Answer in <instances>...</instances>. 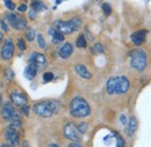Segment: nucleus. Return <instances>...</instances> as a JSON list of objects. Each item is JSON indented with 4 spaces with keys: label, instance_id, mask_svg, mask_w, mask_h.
<instances>
[{
    "label": "nucleus",
    "instance_id": "obj_1",
    "mask_svg": "<svg viewBox=\"0 0 151 147\" xmlns=\"http://www.w3.org/2000/svg\"><path fill=\"white\" fill-rule=\"evenodd\" d=\"M107 93L109 95L113 94H124L129 91L130 88V81L123 76V75H119V76H113L111 79H108L107 85Z\"/></svg>",
    "mask_w": 151,
    "mask_h": 147
},
{
    "label": "nucleus",
    "instance_id": "obj_2",
    "mask_svg": "<svg viewBox=\"0 0 151 147\" xmlns=\"http://www.w3.org/2000/svg\"><path fill=\"white\" fill-rule=\"evenodd\" d=\"M70 112L73 117L83 118V117H87L91 113V108L83 97L77 96L70 103Z\"/></svg>",
    "mask_w": 151,
    "mask_h": 147
},
{
    "label": "nucleus",
    "instance_id": "obj_3",
    "mask_svg": "<svg viewBox=\"0 0 151 147\" xmlns=\"http://www.w3.org/2000/svg\"><path fill=\"white\" fill-rule=\"evenodd\" d=\"M58 109L57 102H40L33 107V111L41 117H51Z\"/></svg>",
    "mask_w": 151,
    "mask_h": 147
},
{
    "label": "nucleus",
    "instance_id": "obj_4",
    "mask_svg": "<svg viewBox=\"0 0 151 147\" xmlns=\"http://www.w3.org/2000/svg\"><path fill=\"white\" fill-rule=\"evenodd\" d=\"M57 30L60 31L62 34H71L80 27V20L78 18L71 19L69 21H57L56 22Z\"/></svg>",
    "mask_w": 151,
    "mask_h": 147
},
{
    "label": "nucleus",
    "instance_id": "obj_5",
    "mask_svg": "<svg viewBox=\"0 0 151 147\" xmlns=\"http://www.w3.org/2000/svg\"><path fill=\"white\" fill-rule=\"evenodd\" d=\"M132 66L137 71H143L147 66V55L142 50H136L132 54Z\"/></svg>",
    "mask_w": 151,
    "mask_h": 147
},
{
    "label": "nucleus",
    "instance_id": "obj_6",
    "mask_svg": "<svg viewBox=\"0 0 151 147\" xmlns=\"http://www.w3.org/2000/svg\"><path fill=\"white\" fill-rule=\"evenodd\" d=\"M7 20H8L9 24H11L14 29H17V30H22V29H24V28L27 27V21H26V19H23L22 16H20V15H17V14H14V13L7 14Z\"/></svg>",
    "mask_w": 151,
    "mask_h": 147
},
{
    "label": "nucleus",
    "instance_id": "obj_7",
    "mask_svg": "<svg viewBox=\"0 0 151 147\" xmlns=\"http://www.w3.org/2000/svg\"><path fill=\"white\" fill-rule=\"evenodd\" d=\"M5 136H6V139L8 140L9 145L13 147H17L19 145L20 138H19V133H18V129L14 128L13 125H9L7 126V129L5 131Z\"/></svg>",
    "mask_w": 151,
    "mask_h": 147
},
{
    "label": "nucleus",
    "instance_id": "obj_8",
    "mask_svg": "<svg viewBox=\"0 0 151 147\" xmlns=\"http://www.w3.org/2000/svg\"><path fill=\"white\" fill-rule=\"evenodd\" d=\"M64 136H65L68 139H70V140H72V141H75V143L80 141L79 132H78V130H77V128L75 126L73 123H68V124L64 126Z\"/></svg>",
    "mask_w": 151,
    "mask_h": 147
},
{
    "label": "nucleus",
    "instance_id": "obj_9",
    "mask_svg": "<svg viewBox=\"0 0 151 147\" xmlns=\"http://www.w3.org/2000/svg\"><path fill=\"white\" fill-rule=\"evenodd\" d=\"M13 55H14V44L11 38H7L1 49V58L4 60H9L12 59Z\"/></svg>",
    "mask_w": 151,
    "mask_h": 147
},
{
    "label": "nucleus",
    "instance_id": "obj_10",
    "mask_svg": "<svg viewBox=\"0 0 151 147\" xmlns=\"http://www.w3.org/2000/svg\"><path fill=\"white\" fill-rule=\"evenodd\" d=\"M29 65L35 67V69H40V67H44L47 65V59L45 56L38 52H33L29 58Z\"/></svg>",
    "mask_w": 151,
    "mask_h": 147
},
{
    "label": "nucleus",
    "instance_id": "obj_11",
    "mask_svg": "<svg viewBox=\"0 0 151 147\" xmlns=\"http://www.w3.org/2000/svg\"><path fill=\"white\" fill-rule=\"evenodd\" d=\"M11 100H12V103L17 107H22L24 104H27L28 102V98L27 96L21 92H13L11 94Z\"/></svg>",
    "mask_w": 151,
    "mask_h": 147
},
{
    "label": "nucleus",
    "instance_id": "obj_12",
    "mask_svg": "<svg viewBox=\"0 0 151 147\" xmlns=\"http://www.w3.org/2000/svg\"><path fill=\"white\" fill-rule=\"evenodd\" d=\"M15 112H17V111L14 110V108L12 107L11 103H6V104L2 107V109H1V116H2V118H4L5 121L9 122V121L12 119V117L14 116Z\"/></svg>",
    "mask_w": 151,
    "mask_h": 147
},
{
    "label": "nucleus",
    "instance_id": "obj_13",
    "mask_svg": "<svg viewBox=\"0 0 151 147\" xmlns=\"http://www.w3.org/2000/svg\"><path fill=\"white\" fill-rule=\"evenodd\" d=\"M147 30H138V31H135L132 35V42L135 45H141L144 41H145V37H147Z\"/></svg>",
    "mask_w": 151,
    "mask_h": 147
},
{
    "label": "nucleus",
    "instance_id": "obj_14",
    "mask_svg": "<svg viewBox=\"0 0 151 147\" xmlns=\"http://www.w3.org/2000/svg\"><path fill=\"white\" fill-rule=\"evenodd\" d=\"M59 56L63 58V59H68L70 56L72 55V52H73V48H72V45H71V43H65L64 45H62L60 48H59Z\"/></svg>",
    "mask_w": 151,
    "mask_h": 147
},
{
    "label": "nucleus",
    "instance_id": "obj_15",
    "mask_svg": "<svg viewBox=\"0 0 151 147\" xmlns=\"http://www.w3.org/2000/svg\"><path fill=\"white\" fill-rule=\"evenodd\" d=\"M76 72L78 73L79 76H81L83 79H91V76H92V74L88 72V70L83 64L76 65Z\"/></svg>",
    "mask_w": 151,
    "mask_h": 147
},
{
    "label": "nucleus",
    "instance_id": "obj_16",
    "mask_svg": "<svg viewBox=\"0 0 151 147\" xmlns=\"http://www.w3.org/2000/svg\"><path fill=\"white\" fill-rule=\"evenodd\" d=\"M49 34L52 36V42L54 43H59V42L64 41V34L58 31L56 28H50L49 29Z\"/></svg>",
    "mask_w": 151,
    "mask_h": 147
},
{
    "label": "nucleus",
    "instance_id": "obj_17",
    "mask_svg": "<svg viewBox=\"0 0 151 147\" xmlns=\"http://www.w3.org/2000/svg\"><path fill=\"white\" fill-rule=\"evenodd\" d=\"M36 73H37V69H35V67H33V66H30V65L24 69V76H26V79H28V80L34 79Z\"/></svg>",
    "mask_w": 151,
    "mask_h": 147
},
{
    "label": "nucleus",
    "instance_id": "obj_18",
    "mask_svg": "<svg viewBox=\"0 0 151 147\" xmlns=\"http://www.w3.org/2000/svg\"><path fill=\"white\" fill-rule=\"evenodd\" d=\"M137 129V122H136V118L135 117H132L129 119V125H128V129H127V133L128 136H132V133L136 131Z\"/></svg>",
    "mask_w": 151,
    "mask_h": 147
},
{
    "label": "nucleus",
    "instance_id": "obj_19",
    "mask_svg": "<svg viewBox=\"0 0 151 147\" xmlns=\"http://www.w3.org/2000/svg\"><path fill=\"white\" fill-rule=\"evenodd\" d=\"M32 8L34 9V11H45V6L41 2V1H38V0H34L33 2H32Z\"/></svg>",
    "mask_w": 151,
    "mask_h": 147
},
{
    "label": "nucleus",
    "instance_id": "obj_20",
    "mask_svg": "<svg viewBox=\"0 0 151 147\" xmlns=\"http://www.w3.org/2000/svg\"><path fill=\"white\" fill-rule=\"evenodd\" d=\"M76 45L78 46V48H86V45H87V42H86V39H85V36L84 35H80V36L77 38V42H76Z\"/></svg>",
    "mask_w": 151,
    "mask_h": 147
},
{
    "label": "nucleus",
    "instance_id": "obj_21",
    "mask_svg": "<svg viewBox=\"0 0 151 147\" xmlns=\"http://www.w3.org/2000/svg\"><path fill=\"white\" fill-rule=\"evenodd\" d=\"M35 36H36V34H35V29H33V28H28L27 30H26V38L28 39V41H34L35 39Z\"/></svg>",
    "mask_w": 151,
    "mask_h": 147
},
{
    "label": "nucleus",
    "instance_id": "obj_22",
    "mask_svg": "<svg viewBox=\"0 0 151 147\" xmlns=\"http://www.w3.org/2000/svg\"><path fill=\"white\" fill-rule=\"evenodd\" d=\"M14 72L11 70V69H7V70H5V72H4V76H5V79L7 80V81H12L13 79H14Z\"/></svg>",
    "mask_w": 151,
    "mask_h": 147
},
{
    "label": "nucleus",
    "instance_id": "obj_23",
    "mask_svg": "<svg viewBox=\"0 0 151 147\" xmlns=\"http://www.w3.org/2000/svg\"><path fill=\"white\" fill-rule=\"evenodd\" d=\"M88 129V124L86 123V122H83V123H80V124H78L77 125V130H78V132L79 133H81V134H84L86 131Z\"/></svg>",
    "mask_w": 151,
    "mask_h": 147
},
{
    "label": "nucleus",
    "instance_id": "obj_24",
    "mask_svg": "<svg viewBox=\"0 0 151 147\" xmlns=\"http://www.w3.org/2000/svg\"><path fill=\"white\" fill-rule=\"evenodd\" d=\"M104 45L102 44H100V43H96L94 44V46L92 48V52L93 54H101V52H104Z\"/></svg>",
    "mask_w": 151,
    "mask_h": 147
},
{
    "label": "nucleus",
    "instance_id": "obj_25",
    "mask_svg": "<svg viewBox=\"0 0 151 147\" xmlns=\"http://www.w3.org/2000/svg\"><path fill=\"white\" fill-rule=\"evenodd\" d=\"M102 11H104V13H105V15H111V13H112V7H111V5H108V4H104L102 5Z\"/></svg>",
    "mask_w": 151,
    "mask_h": 147
},
{
    "label": "nucleus",
    "instance_id": "obj_26",
    "mask_svg": "<svg viewBox=\"0 0 151 147\" xmlns=\"http://www.w3.org/2000/svg\"><path fill=\"white\" fill-rule=\"evenodd\" d=\"M4 4H5V6H6L8 9H11V11H14V8H15V5H14V2H13L12 0H4Z\"/></svg>",
    "mask_w": 151,
    "mask_h": 147
},
{
    "label": "nucleus",
    "instance_id": "obj_27",
    "mask_svg": "<svg viewBox=\"0 0 151 147\" xmlns=\"http://www.w3.org/2000/svg\"><path fill=\"white\" fill-rule=\"evenodd\" d=\"M18 48H19L21 51H24V50L27 49L26 42L23 41V38H19V39H18Z\"/></svg>",
    "mask_w": 151,
    "mask_h": 147
},
{
    "label": "nucleus",
    "instance_id": "obj_28",
    "mask_svg": "<svg viewBox=\"0 0 151 147\" xmlns=\"http://www.w3.org/2000/svg\"><path fill=\"white\" fill-rule=\"evenodd\" d=\"M37 42H38V45H40V48H45V41H44V37L42 36L41 34H38L37 35Z\"/></svg>",
    "mask_w": 151,
    "mask_h": 147
},
{
    "label": "nucleus",
    "instance_id": "obj_29",
    "mask_svg": "<svg viewBox=\"0 0 151 147\" xmlns=\"http://www.w3.org/2000/svg\"><path fill=\"white\" fill-rule=\"evenodd\" d=\"M54 79V74L51 73V72H47V73L43 74V80L45 81V82H49V81H51Z\"/></svg>",
    "mask_w": 151,
    "mask_h": 147
},
{
    "label": "nucleus",
    "instance_id": "obj_30",
    "mask_svg": "<svg viewBox=\"0 0 151 147\" xmlns=\"http://www.w3.org/2000/svg\"><path fill=\"white\" fill-rule=\"evenodd\" d=\"M116 147H126V143H124V139L119 136L117 137V143H116Z\"/></svg>",
    "mask_w": 151,
    "mask_h": 147
},
{
    "label": "nucleus",
    "instance_id": "obj_31",
    "mask_svg": "<svg viewBox=\"0 0 151 147\" xmlns=\"http://www.w3.org/2000/svg\"><path fill=\"white\" fill-rule=\"evenodd\" d=\"M21 111H22V113H24L26 116H28V115H29V107H28V104L22 106V107H21Z\"/></svg>",
    "mask_w": 151,
    "mask_h": 147
},
{
    "label": "nucleus",
    "instance_id": "obj_32",
    "mask_svg": "<svg viewBox=\"0 0 151 147\" xmlns=\"http://www.w3.org/2000/svg\"><path fill=\"white\" fill-rule=\"evenodd\" d=\"M18 11L21 12V13L26 12V11H27V5H24V4H23V5H20L19 7H18Z\"/></svg>",
    "mask_w": 151,
    "mask_h": 147
},
{
    "label": "nucleus",
    "instance_id": "obj_33",
    "mask_svg": "<svg viewBox=\"0 0 151 147\" xmlns=\"http://www.w3.org/2000/svg\"><path fill=\"white\" fill-rule=\"evenodd\" d=\"M0 24H1V28H2V30H5V31H7V30H8V28H7V24H6V23H5L2 20L0 21Z\"/></svg>",
    "mask_w": 151,
    "mask_h": 147
},
{
    "label": "nucleus",
    "instance_id": "obj_34",
    "mask_svg": "<svg viewBox=\"0 0 151 147\" xmlns=\"http://www.w3.org/2000/svg\"><path fill=\"white\" fill-rule=\"evenodd\" d=\"M35 16H36V11L32 9V12L29 13V18H30V19H35Z\"/></svg>",
    "mask_w": 151,
    "mask_h": 147
},
{
    "label": "nucleus",
    "instance_id": "obj_35",
    "mask_svg": "<svg viewBox=\"0 0 151 147\" xmlns=\"http://www.w3.org/2000/svg\"><path fill=\"white\" fill-rule=\"evenodd\" d=\"M120 118H121V123H122V124L124 125V124L127 123V118H126V116H123V115H122V116H121Z\"/></svg>",
    "mask_w": 151,
    "mask_h": 147
},
{
    "label": "nucleus",
    "instance_id": "obj_36",
    "mask_svg": "<svg viewBox=\"0 0 151 147\" xmlns=\"http://www.w3.org/2000/svg\"><path fill=\"white\" fill-rule=\"evenodd\" d=\"M68 147H83V146H81V145H79L78 143H71Z\"/></svg>",
    "mask_w": 151,
    "mask_h": 147
},
{
    "label": "nucleus",
    "instance_id": "obj_37",
    "mask_svg": "<svg viewBox=\"0 0 151 147\" xmlns=\"http://www.w3.org/2000/svg\"><path fill=\"white\" fill-rule=\"evenodd\" d=\"M22 147H29V144H28L27 141H24V143H23V146Z\"/></svg>",
    "mask_w": 151,
    "mask_h": 147
},
{
    "label": "nucleus",
    "instance_id": "obj_38",
    "mask_svg": "<svg viewBox=\"0 0 151 147\" xmlns=\"http://www.w3.org/2000/svg\"><path fill=\"white\" fill-rule=\"evenodd\" d=\"M48 147H59V146H57V145H55V144H51V145H49Z\"/></svg>",
    "mask_w": 151,
    "mask_h": 147
},
{
    "label": "nucleus",
    "instance_id": "obj_39",
    "mask_svg": "<svg viewBox=\"0 0 151 147\" xmlns=\"http://www.w3.org/2000/svg\"><path fill=\"white\" fill-rule=\"evenodd\" d=\"M0 147H11V146H8L7 144H2V145H1V146H0Z\"/></svg>",
    "mask_w": 151,
    "mask_h": 147
},
{
    "label": "nucleus",
    "instance_id": "obj_40",
    "mask_svg": "<svg viewBox=\"0 0 151 147\" xmlns=\"http://www.w3.org/2000/svg\"><path fill=\"white\" fill-rule=\"evenodd\" d=\"M1 39H2V34L0 33V42H1Z\"/></svg>",
    "mask_w": 151,
    "mask_h": 147
},
{
    "label": "nucleus",
    "instance_id": "obj_41",
    "mask_svg": "<svg viewBox=\"0 0 151 147\" xmlns=\"http://www.w3.org/2000/svg\"><path fill=\"white\" fill-rule=\"evenodd\" d=\"M0 87H2V85H1V81H0Z\"/></svg>",
    "mask_w": 151,
    "mask_h": 147
},
{
    "label": "nucleus",
    "instance_id": "obj_42",
    "mask_svg": "<svg viewBox=\"0 0 151 147\" xmlns=\"http://www.w3.org/2000/svg\"><path fill=\"white\" fill-rule=\"evenodd\" d=\"M0 102H1V95H0Z\"/></svg>",
    "mask_w": 151,
    "mask_h": 147
}]
</instances>
